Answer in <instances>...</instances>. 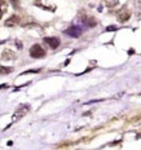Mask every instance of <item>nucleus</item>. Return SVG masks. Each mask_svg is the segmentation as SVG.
Listing matches in <instances>:
<instances>
[{"mask_svg": "<svg viewBox=\"0 0 141 150\" xmlns=\"http://www.w3.org/2000/svg\"><path fill=\"white\" fill-rule=\"evenodd\" d=\"M20 21H21V18L18 17L17 14H13V16H11L8 20H5L4 25H5V27H16L20 23Z\"/></svg>", "mask_w": 141, "mask_h": 150, "instance_id": "nucleus-7", "label": "nucleus"}, {"mask_svg": "<svg viewBox=\"0 0 141 150\" xmlns=\"http://www.w3.org/2000/svg\"><path fill=\"white\" fill-rule=\"evenodd\" d=\"M117 18H118L119 22H127V21L131 18V12H130V9L123 8L122 11H119Z\"/></svg>", "mask_w": 141, "mask_h": 150, "instance_id": "nucleus-5", "label": "nucleus"}, {"mask_svg": "<svg viewBox=\"0 0 141 150\" xmlns=\"http://www.w3.org/2000/svg\"><path fill=\"white\" fill-rule=\"evenodd\" d=\"M44 42H45L47 44L49 45V48H52V49H56V48H58V45L61 44V40H60L58 38H56V36L44 38Z\"/></svg>", "mask_w": 141, "mask_h": 150, "instance_id": "nucleus-6", "label": "nucleus"}, {"mask_svg": "<svg viewBox=\"0 0 141 150\" xmlns=\"http://www.w3.org/2000/svg\"><path fill=\"white\" fill-rule=\"evenodd\" d=\"M16 44H17V47H18V49H22V44H21V43H20V42H18V40H17V42H16Z\"/></svg>", "mask_w": 141, "mask_h": 150, "instance_id": "nucleus-16", "label": "nucleus"}, {"mask_svg": "<svg viewBox=\"0 0 141 150\" xmlns=\"http://www.w3.org/2000/svg\"><path fill=\"white\" fill-rule=\"evenodd\" d=\"M8 9V4L4 1V0H0V18H1V16L7 12Z\"/></svg>", "mask_w": 141, "mask_h": 150, "instance_id": "nucleus-10", "label": "nucleus"}, {"mask_svg": "<svg viewBox=\"0 0 141 150\" xmlns=\"http://www.w3.org/2000/svg\"><path fill=\"white\" fill-rule=\"evenodd\" d=\"M35 5H36V7H39V8L47 9V11H51V12L56 11V5L55 4H49L48 0H36Z\"/></svg>", "mask_w": 141, "mask_h": 150, "instance_id": "nucleus-3", "label": "nucleus"}, {"mask_svg": "<svg viewBox=\"0 0 141 150\" xmlns=\"http://www.w3.org/2000/svg\"><path fill=\"white\" fill-rule=\"evenodd\" d=\"M30 56L33 58H42V57H44V56H45V51L43 49L42 45L34 44L30 48Z\"/></svg>", "mask_w": 141, "mask_h": 150, "instance_id": "nucleus-2", "label": "nucleus"}, {"mask_svg": "<svg viewBox=\"0 0 141 150\" xmlns=\"http://www.w3.org/2000/svg\"><path fill=\"white\" fill-rule=\"evenodd\" d=\"M30 110V105H27V104H23V105H21V106H18L17 108V110L14 111V114L12 115V122H17V120H20L21 118H23L25 115L29 112Z\"/></svg>", "mask_w": 141, "mask_h": 150, "instance_id": "nucleus-1", "label": "nucleus"}, {"mask_svg": "<svg viewBox=\"0 0 141 150\" xmlns=\"http://www.w3.org/2000/svg\"><path fill=\"white\" fill-rule=\"evenodd\" d=\"M65 34L71 38H79L82 35V29H80L79 26H71V27H69L67 30H65Z\"/></svg>", "mask_w": 141, "mask_h": 150, "instance_id": "nucleus-4", "label": "nucleus"}, {"mask_svg": "<svg viewBox=\"0 0 141 150\" xmlns=\"http://www.w3.org/2000/svg\"><path fill=\"white\" fill-rule=\"evenodd\" d=\"M1 60L4 61H12V60H16V53L12 52L11 49H5L1 54Z\"/></svg>", "mask_w": 141, "mask_h": 150, "instance_id": "nucleus-9", "label": "nucleus"}, {"mask_svg": "<svg viewBox=\"0 0 141 150\" xmlns=\"http://www.w3.org/2000/svg\"><path fill=\"white\" fill-rule=\"evenodd\" d=\"M119 3V0H106V7L113 8V7H117Z\"/></svg>", "mask_w": 141, "mask_h": 150, "instance_id": "nucleus-12", "label": "nucleus"}, {"mask_svg": "<svg viewBox=\"0 0 141 150\" xmlns=\"http://www.w3.org/2000/svg\"><path fill=\"white\" fill-rule=\"evenodd\" d=\"M136 12L141 13V0H136Z\"/></svg>", "mask_w": 141, "mask_h": 150, "instance_id": "nucleus-13", "label": "nucleus"}, {"mask_svg": "<svg viewBox=\"0 0 141 150\" xmlns=\"http://www.w3.org/2000/svg\"><path fill=\"white\" fill-rule=\"evenodd\" d=\"M7 84H1V86H0V89H1V88H7Z\"/></svg>", "mask_w": 141, "mask_h": 150, "instance_id": "nucleus-17", "label": "nucleus"}, {"mask_svg": "<svg viewBox=\"0 0 141 150\" xmlns=\"http://www.w3.org/2000/svg\"><path fill=\"white\" fill-rule=\"evenodd\" d=\"M82 22L86 25V26H88V27H95L97 25L96 18L92 17V16H83V17H82Z\"/></svg>", "mask_w": 141, "mask_h": 150, "instance_id": "nucleus-8", "label": "nucleus"}, {"mask_svg": "<svg viewBox=\"0 0 141 150\" xmlns=\"http://www.w3.org/2000/svg\"><path fill=\"white\" fill-rule=\"evenodd\" d=\"M12 71H13V67H11V66H1L0 67V75L11 74Z\"/></svg>", "mask_w": 141, "mask_h": 150, "instance_id": "nucleus-11", "label": "nucleus"}, {"mask_svg": "<svg viewBox=\"0 0 141 150\" xmlns=\"http://www.w3.org/2000/svg\"><path fill=\"white\" fill-rule=\"evenodd\" d=\"M115 30H117V27L115 26H109L108 29H106V31H115Z\"/></svg>", "mask_w": 141, "mask_h": 150, "instance_id": "nucleus-15", "label": "nucleus"}, {"mask_svg": "<svg viewBox=\"0 0 141 150\" xmlns=\"http://www.w3.org/2000/svg\"><path fill=\"white\" fill-rule=\"evenodd\" d=\"M140 95H141V93H140Z\"/></svg>", "mask_w": 141, "mask_h": 150, "instance_id": "nucleus-18", "label": "nucleus"}, {"mask_svg": "<svg viewBox=\"0 0 141 150\" xmlns=\"http://www.w3.org/2000/svg\"><path fill=\"white\" fill-rule=\"evenodd\" d=\"M11 3L13 4V7H14L16 9L20 8V1H18V0H11Z\"/></svg>", "mask_w": 141, "mask_h": 150, "instance_id": "nucleus-14", "label": "nucleus"}]
</instances>
